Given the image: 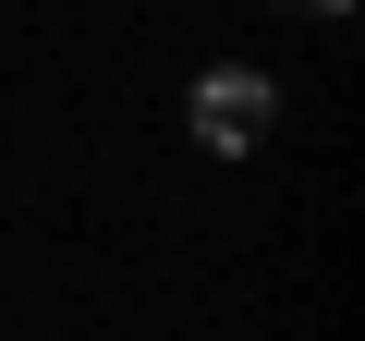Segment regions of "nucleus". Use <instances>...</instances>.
Wrapping results in <instances>:
<instances>
[{"label":"nucleus","mask_w":365,"mask_h":341,"mask_svg":"<svg viewBox=\"0 0 365 341\" xmlns=\"http://www.w3.org/2000/svg\"><path fill=\"white\" fill-rule=\"evenodd\" d=\"M268 122H280V86H268L256 61H220V73H195V146L244 158V146H256Z\"/></svg>","instance_id":"f257e3e1"},{"label":"nucleus","mask_w":365,"mask_h":341,"mask_svg":"<svg viewBox=\"0 0 365 341\" xmlns=\"http://www.w3.org/2000/svg\"><path fill=\"white\" fill-rule=\"evenodd\" d=\"M304 13H353V0H304Z\"/></svg>","instance_id":"f03ea898"}]
</instances>
